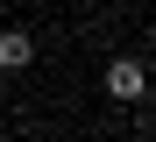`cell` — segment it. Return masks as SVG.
<instances>
[{
    "mask_svg": "<svg viewBox=\"0 0 156 142\" xmlns=\"http://www.w3.org/2000/svg\"><path fill=\"white\" fill-rule=\"evenodd\" d=\"M142 93H149V64H142V57H114V64H107V100L135 107Z\"/></svg>",
    "mask_w": 156,
    "mask_h": 142,
    "instance_id": "obj_1",
    "label": "cell"
},
{
    "mask_svg": "<svg viewBox=\"0 0 156 142\" xmlns=\"http://www.w3.org/2000/svg\"><path fill=\"white\" fill-rule=\"evenodd\" d=\"M36 64V36L29 28H0V71H29Z\"/></svg>",
    "mask_w": 156,
    "mask_h": 142,
    "instance_id": "obj_2",
    "label": "cell"
}]
</instances>
